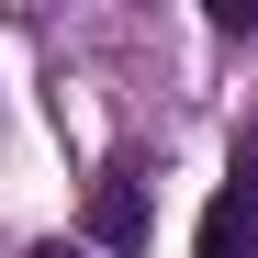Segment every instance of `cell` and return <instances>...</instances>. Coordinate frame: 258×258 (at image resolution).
<instances>
[{"instance_id":"6da1fadb","label":"cell","mask_w":258,"mask_h":258,"mask_svg":"<svg viewBox=\"0 0 258 258\" xmlns=\"http://www.w3.org/2000/svg\"><path fill=\"white\" fill-rule=\"evenodd\" d=\"M191 258H258V123H247L236 157H225V191H213V213H202Z\"/></svg>"},{"instance_id":"3957f363","label":"cell","mask_w":258,"mask_h":258,"mask_svg":"<svg viewBox=\"0 0 258 258\" xmlns=\"http://www.w3.org/2000/svg\"><path fill=\"white\" fill-rule=\"evenodd\" d=\"M213 34H258V0H213Z\"/></svg>"},{"instance_id":"7a4b0ae2","label":"cell","mask_w":258,"mask_h":258,"mask_svg":"<svg viewBox=\"0 0 258 258\" xmlns=\"http://www.w3.org/2000/svg\"><path fill=\"white\" fill-rule=\"evenodd\" d=\"M90 236H101L112 258L146 247V191H135V168H101V180H90Z\"/></svg>"},{"instance_id":"277c9868","label":"cell","mask_w":258,"mask_h":258,"mask_svg":"<svg viewBox=\"0 0 258 258\" xmlns=\"http://www.w3.org/2000/svg\"><path fill=\"white\" fill-rule=\"evenodd\" d=\"M23 258H90V247H79V236H34Z\"/></svg>"}]
</instances>
